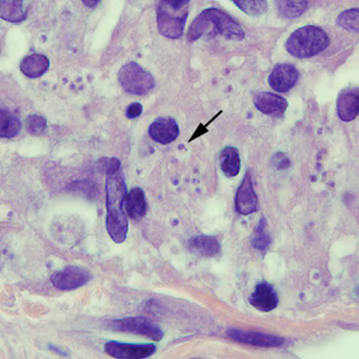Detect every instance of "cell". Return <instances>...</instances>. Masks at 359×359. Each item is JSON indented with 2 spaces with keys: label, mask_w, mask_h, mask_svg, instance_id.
Returning <instances> with one entry per match:
<instances>
[{
  "label": "cell",
  "mask_w": 359,
  "mask_h": 359,
  "mask_svg": "<svg viewBox=\"0 0 359 359\" xmlns=\"http://www.w3.org/2000/svg\"><path fill=\"white\" fill-rule=\"evenodd\" d=\"M142 113H143V107L139 102L132 103L127 107L126 116L128 118H137Z\"/></svg>",
  "instance_id": "4316f807"
},
{
  "label": "cell",
  "mask_w": 359,
  "mask_h": 359,
  "mask_svg": "<svg viewBox=\"0 0 359 359\" xmlns=\"http://www.w3.org/2000/svg\"><path fill=\"white\" fill-rule=\"evenodd\" d=\"M249 302L254 308H257V311L269 313L277 308V291L269 283H259L255 286L253 294L249 298Z\"/></svg>",
  "instance_id": "4fadbf2b"
},
{
  "label": "cell",
  "mask_w": 359,
  "mask_h": 359,
  "mask_svg": "<svg viewBox=\"0 0 359 359\" xmlns=\"http://www.w3.org/2000/svg\"><path fill=\"white\" fill-rule=\"evenodd\" d=\"M339 118L343 121H352L359 113V93L357 88L345 89L339 94L337 101Z\"/></svg>",
  "instance_id": "9a60e30c"
},
{
  "label": "cell",
  "mask_w": 359,
  "mask_h": 359,
  "mask_svg": "<svg viewBox=\"0 0 359 359\" xmlns=\"http://www.w3.org/2000/svg\"><path fill=\"white\" fill-rule=\"evenodd\" d=\"M48 69V57L42 54H32L25 57L21 62L22 74L29 78L41 77Z\"/></svg>",
  "instance_id": "ac0fdd59"
},
{
  "label": "cell",
  "mask_w": 359,
  "mask_h": 359,
  "mask_svg": "<svg viewBox=\"0 0 359 359\" xmlns=\"http://www.w3.org/2000/svg\"><path fill=\"white\" fill-rule=\"evenodd\" d=\"M298 69L291 64H279L269 74V83L272 89L278 93H287L298 82Z\"/></svg>",
  "instance_id": "30bf717a"
},
{
  "label": "cell",
  "mask_w": 359,
  "mask_h": 359,
  "mask_svg": "<svg viewBox=\"0 0 359 359\" xmlns=\"http://www.w3.org/2000/svg\"><path fill=\"white\" fill-rule=\"evenodd\" d=\"M254 106L264 114L280 118L287 109L289 103L285 98L271 93H259L254 96Z\"/></svg>",
  "instance_id": "5bb4252c"
},
{
  "label": "cell",
  "mask_w": 359,
  "mask_h": 359,
  "mask_svg": "<svg viewBox=\"0 0 359 359\" xmlns=\"http://www.w3.org/2000/svg\"><path fill=\"white\" fill-rule=\"evenodd\" d=\"M265 228L266 219L262 217V221H260V223L257 225V230H255V235L252 238V245H253L254 248L257 249V250H262V252L269 248V245H271V237L266 233Z\"/></svg>",
  "instance_id": "d4e9b609"
},
{
  "label": "cell",
  "mask_w": 359,
  "mask_h": 359,
  "mask_svg": "<svg viewBox=\"0 0 359 359\" xmlns=\"http://www.w3.org/2000/svg\"><path fill=\"white\" fill-rule=\"evenodd\" d=\"M97 4L98 1H84V5L89 6V8H94V6H96Z\"/></svg>",
  "instance_id": "83f0119b"
},
{
  "label": "cell",
  "mask_w": 359,
  "mask_h": 359,
  "mask_svg": "<svg viewBox=\"0 0 359 359\" xmlns=\"http://www.w3.org/2000/svg\"><path fill=\"white\" fill-rule=\"evenodd\" d=\"M229 338L237 341V343L248 344L253 346L260 347H277L282 346L285 343L284 339L276 335L259 333V332H245L241 330H233L230 328L226 332Z\"/></svg>",
  "instance_id": "9c48e42d"
},
{
  "label": "cell",
  "mask_w": 359,
  "mask_h": 359,
  "mask_svg": "<svg viewBox=\"0 0 359 359\" xmlns=\"http://www.w3.org/2000/svg\"><path fill=\"white\" fill-rule=\"evenodd\" d=\"M219 34L229 40H243L245 32L233 17L219 8H210L196 17L188 30V41H196L204 35Z\"/></svg>",
  "instance_id": "7a4b0ae2"
},
{
  "label": "cell",
  "mask_w": 359,
  "mask_h": 359,
  "mask_svg": "<svg viewBox=\"0 0 359 359\" xmlns=\"http://www.w3.org/2000/svg\"><path fill=\"white\" fill-rule=\"evenodd\" d=\"M46 126L47 120L41 115L32 114L27 118L25 127L30 135H41L42 132L45 131Z\"/></svg>",
  "instance_id": "484cf974"
},
{
  "label": "cell",
  "mask_w": 359,
  "mask_h": 359,
  "mask_svg": "<svg viewBox=\"0 0 359 359\" xmlns=\"http://www.w3.org/2000/svg\"><path fill=\"white\" fill-rule=\"evenodd\" d=\"M0 16L3 20L13 23H20L27 18L25 3L21 0H1Z\"/></svg>",
  "instance_id": "ffe728a7"
},
{
  "label": "cell",
  "mask_w": 359,
  "mask_h": 359,
  "mask_svg": "<svg viewBox=\"0 0 359 359\" xmlns=\"http://www.w3.org/2000/svg\"><path fill=\"white\" fill-rule=\"evenodd\" d=\"M221 168L226 177H235L241 170V161L237 149L228 147L221 152Z\"/></svg>",
  "instance_id": "44dd1931"
},
{
  "label": "cell",
  "mask_w": 359,
  "mask_h": 359,
  "mask_svg": "<svg viewBox=\"0 0 359 359\" xmlns=\"http://www.w3.org/2000/svg\"><path fill=\"white\" fill-rule=\"evenodd\" d=\"M21 132V120L15 111L8 108H3L0 113V137L15 138Z\"/></svg>",
  "instance_id": "d6986e66"
},
{
  "label": "cell",
  "mask_w": 359,
  "mask_h": 359,
  "mask_svg": "<svg viewBox=\"0 0 359 359\" xmlns=\"http://www.w3.org/2000/svg\"><path fill=\"white\" fill-rule=\"evenodd\" d=\"M91 279L89 272L78 266H66L50 277V283L57 290L69 291L86 285Z\"/></svg>",
  "instance_id": "52a82bcc"
},
{
  "label": "cell",
  "mask_w": 359,
  "mask_h": 359,
  "mask_svg": "<svg viewBox=\"0 0 359 359\" xmlns=\"http://www.w3.org/2000/svg\"><path fill=\"white\" fill-rule=\"evenodd\" d=\"M189 3L187 0H162L157 5L158 32L168 39H180L184 35Z\"/></svg>",
  "instance_id": "277c9868"
},
{
  "label": "cell",
  "mask_w": 359,
  "mask_h": 359,
  "mask_svg": "<svg viewBox=\"0 0 359 359\" xmlns=\"http://www.w3.org/2000/svg\"><path fill=\"white\" fill-rule=\"evenodd\" d=\"M118 82L126 93L145 95L155 88V79L137 62H128L118 71Z\"/></svg>",
  "instance_id": "5b68a950"
},
{
  "label": "cell",
  "mask_w": 359,
  "mask_h": 359,
  "mask_svg": "<svg viewBox=\"0 0 359 359\" xmlns=\"http://www.w3.org/2000/svg\"><path fill=\"white\" fill-rule=\"evenodd\" d=\"M107 326L111 331L127 332L135 334L144 335L147 338L159 341L163 339V331L158 325L145 318H126L121 320H113L107 323Z\"/></svg>",
  "instance_id": "8992f818"
},
{
  "label": "cell",
  "mask_w": 359,
  "mask_h": 359,
  "mask_svg": "<svg viewBox=\"0 0 359 359\" xmlns=\"http://www.w3.org/2000/svg\"><path fill=\"white\" fill-rule=\"evenodd\" d=\"M243 13L250 16H259L267 11V3L264 0H238L233 1Z\"/></svg>",
  "instance_id": "603a6c76"
},
{
  "label": "cell",
  "mask_w": 359,
  "mask_h": 359,
  "mask_svg": "<svg viewBox=\"0 0 359 359\" xmlns=\"http://www.w3.org/2000/svg\"><path fill=\"white\" fill-rule=\"evenodd\" d=\"M188 248L196 255L215 257L221 252V243L215 236H194L189 238Z\"/></svg>",
  "instance_id": "2e32d148"
},
{
  "label": "cell",
  "mask_w": 359,
  "mask_h": 359,
  "mask_svg": "<svg viewBox=\"0 0 359 359\" xmlns=\"http://www.w3.org/2000/svg\"><path fill=\"white\" fill-rule=\"evenodd\" d=\"M337 23H338V25H340L341 28L350 30V32H358V8H350V10L344 11V13L338 17V21H337Z\"/></svg>",
  "instance_id": "cb8c5ba5"
},
{
  "label": "cell",
  "mask_w": 359,
  "mask_h": 359,
  "mask_svg": "<svg viewBox=\"0 0 359 359\" xmlns=\"http://www.w3.org/2000/svg\"><path fill=\"white\" fill-rule=\"evenodd\" d=\"M278 13L285 18H297L306 10V1H294V0H282L276 3Z\"/></svg>",
  "instance_id": "7402d4cb"
},
{
  "label": "cell",
  "mask_w": 359,
  "mask_h": 359,
  "mask_svg": "<svg viewBox=\"0 0 359 359\" xmlns=\"http://www.w3.org/2000/svg\"><path fill=\"white\" fill-rule=\"evenodd\" d=\"M107 355L114 358L140 359L147 358L156 352L154 344H125L111 341L104 345Z\"/></svg>",
  "instance_id": "ba28073f"
},
{
  "label": "cell",
  "mask_w": 359,
  "mask_h": 359,
  "mask_svg": "<svg viewBox=\"0 0 359 359\" xmlns=\"http://www.w3.org/2000/svg\"><path fill=\"white\" fill-rule=\"evenodd\" d=\"M180 135L179 125L172 118H158L149 127V135L156 143L168 145Z\"/></svg>",
  "instance_id": "8fae6325"
},
{
  "label": "cell",
  "mask_w": 359,
  "mask_h": 359,
  "mask_svg": "<svg viewBox=\"0 0 359 359\" xmlns=\"http://www.w3.org/2000/svg\"><path fill=\"white\" fill-rule=\"evenodd\" d=\"M330 45V39L323 29L306 25L294 30L286 41V50L297 59H308L323 52Z\"/></svg>",
  "instance_id": "3957f363"
},
{
  "label": "cell",
  "mask_w": 359,
  "mask_h": 359,
  "mask_svg": "<svg viewBox=\"0 0 359 359\" xmlns=\"http://www.w3.org/2000/svg\"><path fill=\"white\" fill-rule=\"evenodd\" d=\"M125 208H126L127 215L135 221H139L145 217L147 211V203L143 189L138 187L133 188L131 192L126 194Z\"/></svg>",
  "instance_id": "e0dca14e"
},
{
  "label": "cell",
  "mask_w": 359,
  "mask_h": 359,
  "mask_svg": "<svg viewBox=\"0 0 359 359\" xmlns=\"http://www.w3.org/2000/svg\"><path fill=\"white\" fill-rule=\"evenodd\" d=\"M235 206H236L237 212L242 216L252 215L257 210V196L254 192L250 172L245 174L241 186L237 189Z\"/></svg>",
  "instance_id": "7c38bea8"
},
{
  "label": "cell",
  "mask_w": 359,
  "mask_h": 359,
  "mask_svg": "<svg viewBox=\"0 0 359 359\" xmlns=\"http://www.w3.org/2000/svg\"><path fill=\"white\" fill-rule=\"evenodd\" d=\"M107 231L113 241L123 243L128 231L125 199L126 184L121 169L107 172Z\"/></svg>",
  "instance_id": "6da1fadb"
}]
</instances>
